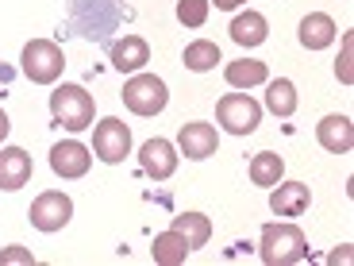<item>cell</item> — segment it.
Returning a JSON list of instances; mask_svg holds the SVG:
<instances>
[{
	"label": "cell",
	"instance_id": "cell-17",
	"mask_svg": "<svg viewBox=\"0 0 354 266\" xmlns=\"http://www.w3.org/2000/svg\"><path fill=\"white\" fill-rule=\"evenodd\" d=\"M266 35H270V24H266L262 12H243V16L231 19V39L239 46H258L266 43Z\"/></svg>",
	"mask_w": 354,
	"mask_h": 266
},
{
	"label": "cell",
	"instance_id": "cell-15",
	"mask_svg": "<svg viewBox=\"0 0 354 266\" xmlns=\"http://www.w3.org/2000/svg\"><path fill=\"white\" fill-rule=\"evenodd\" d=\"M339 35V27L331 16H324V12H308V16L301 19V43L308 46V51H324V46H331Z\"/></svg>",
	"mask_w": 354,
	"mask_h": 266
},
{
	"label": "cell",
	"instance_id": "cell-12",
	"mask_svg": "<svg viewBox=\"0 0 354 266\" xmlns=\"http://www.w3.org/2000/svg\"><path fill=\"white\" fill-rule=\"evenodd\" d=\"M316 139L324 151L331 154H346L354 147V124L346 120V116H324L316 124Z\"/></svg>",
	"mask_w": 354,
	"mask_h": 266
},
{
	"label": "cell",
	"instance_id": "cell-8",
	"mask_svg": "<svg viewBox=\"0 0 354 266\" xmlns=\"http://www.w3.org/2000/svg\"><path fill=\"white\" fill-rule=\"evenodd\" d=\"M177 147H181V154L185 159H208V154H216V147H220V135H216L212 124H204V120H193V124H181V135H177Z\"/></svg>",
	"mask_w": 354,
	"mask_h": 266
},
{
	"label": "cell",
	"instance_id": "cell-22",
	"mask_svg": "<svg viewBox=\"0 0 354 266\" xmlns=\"http://www.w3.org/2000/svg\"><path fill=\"white\" fill-rule=\"evenodd\" d=\"M216 62H220V46L208 43V39H196V43L185 46V70L204 73V70H212Z\"/></svg>",
	"mask_w": 354,
	"mask_h": 266
},
{
	"label": "cell",
	"instance_id": "cell-13",
	"mask_svg": "<svg viewBox=\"0 0 354 266\" xmlns=\"http://www.w3.org/2000/svg\"><path fill=\"white\" fill-rule=\"evenodd\" d=\"M312 204V193L304 181H277V189L270 193V209L277 216H301Z\"/></svg>",
	"mask_w": 354,
	"mask_h": 266
},
{
	"label": "cell",
	"instance_id": "cell-5",
	"mask_svg": "<svg viewBox=\"0 0 354 266\" xmlns=\"http://www.w3.org/2000/svg\"><path fill=\"white\" fill-rule=\"evenodd\" d=\"M216 120L227 127L231 135H250L262 124V105L247 93H227V97L216 105Z\"/></svg>",
	"mask_w": 354,
	"mask_h": 266
},
{
	"label": "cell",
	"instance_id": "cell-10",
	"mask_svg": "<svg viewBox=\"0 0 354 266\" xmlns=\"http://www.w3.org/2000/svg\"><path fill=\"white\" fill-rule=\"evenodd\" d=\"M139 166H142V174H151L154 181H166V177L177 170L174 143L169 139H147L142 151H139Z\"/></svg>",
	"mask_w": 354,
	"mask_h": 266
},
{
	"label": "cell",
	"instance_id": "cell-2",
	"mask_svg": "<svg viewBox=\"0 0 354 266\" xmlns=\"http://www.w3.org/2000/svg\"><path fill=\"white\" fill-rule=\"evenodd\" d=\"M50 112L66 132H85V127H93L97 100H93V93H85L81 85H58L50 93Z\"/></svg>",
	"mask_w": 354,
	"mask_h": 266
},
{
	"label": "cell",
	"instance_id": "cell-3",
	"mask_svg": "<svg viewBox=\"0 0 354 266\" xmlns=\"http://www.w3.org/2000/svg\"><path fill=\"white\" fill-rule=\"evenodd\" d=\"M62 46L50 43V39H31V43L24 46V73L35 85H50V81L62 78Z\"/></svg>",
	"mask_w": 354,
	"mask_h": 266
},
{
	"label": "cell",
	"instance_id": "cell-23",
	"mask_svg": "<svg viewBox=\"0 0 354 266\" xmlns=\"http://www.w3.org/2000/svg\"><path fill=\"white\" fill-rule=\"evenodd\" d=\"M208 8H212V0H177V19L185 27H204Z\"/></svg>",
	"mask_w": 354,
	"mask_h": 266
},
{
	"label": "cell",
	"instance_id": "cell-19",
	"mask_svg": "<svg viewBox=\"0 0 354 266\" xmlns=\"http://www.w3.org/2000/svg\"><path fill=\"white\" fill-rule=\"evenodd\" d=\"M266 108L274 116H292L297 112V85H292L289 78H277V81H270L266 85Z\"/></svg>",
	"mask_w": 354,
	"mask_h": 266
},
{
	"label": "cell",
	"instance_id": "cell-1",
	"mask_svg": "<svg viewBox=\"0 0 354 266\" xmlns=\"http://www.w3.org/2000/svg\"><path fill=\"white\" fill-rule=\"evenodd\" d=\"M258 255L266 266H292L308 255V240L297 224H266L262 240H258Z\"/></svg>",
	"mask_w": 354,
	"mask_h": 266
},
{
	"label": "cell",
	"instance_id": "cell-24",
	"mask_svg": "<svg viewBox=\"0 0 354 266\" xmlns=\"http://www.w3.org/2000/svg\"><path fill=\"white\" fill-rule=\"evenodd\" d=\"M351 51H354V35H343V54H339V62H335V73H339V81L343 85H351L354 81V70H351Z\"/></svg>",
	"mask_w": 354,
	"mask_h": 266
},
{
	"label": "cell",
	"instance_id": "cell-4",
	"mask_svg": "<svg viewBox=\"0 0 354 266\" xmlns=\"http://www.w3.org/2000/svg\"><path fill=\"white\" fill-rule=\"evenodd\" d=\"M124 105L131 108L135 116H158L162 108H166L169 93H166V81L154 78V73H135L131 81L124 85Z\"/></svg>",
	"mask_w": 354,
	"mask_h": 266
},
{
	"label": "cell",
	"instance_id": "cell-20",
	"mask_svg": "<svg viewBox=\"0 0 354 266\" xmlns=\"http://www.w3.org/2000/svg\"><path fill=\"white\" fill-rule=\"evenodd\" d=\"M281 174H285V162H281V154H274V151H262V154H254V159H250V181H254V186L274 189L277 181H281Z\"/></svg>",
	"mask_w": 354,
	"mask_h": 266
},
{
	"label": "cell",
	"instance_id": "cell-9",
	"mask_svg": "<svg viewBox=\"0 0 354 266\" xmlns=\"http://www.w3.org/2000/svg\"><path fill=\"white\" fill-rule=\"evenodd\" d=\"M88 162H93V154H88V147L77 143V139H66L50 151V170L58 177H85Z\"/></svg>",
	"mask_w": 354,
	"mask_h": 266
},
{
	"label": "cell",
	"instance_id": "cell-6",
	"mask_svg": "<svg viewBox=\"0 0 354 266\" xmlns=\"http://www.w3.org/2000/svg\"><path fill=\"white\" fill-rule=\"evenodd\" d=\"M70 216H73V201L66 193H58V189L39 193L35 204L27 209V220H31V228H39V231H62L66 224H70Z\"/></svg>",
	"mask_w": 354,
	"mask_h": 266
},
{
	"label": "cell",
	"instance_id": "cell-21",
	"mask_svg": "<svg viewBox=\"0 0 354 266\" xmlns=\"http://www.w3.org/2000/svg\"><path fill=\"white\" fill-rule=\"evenodd\" d=\"M223 78H227V85L235 89H250V85H266V62H254V58H239V62H231L227 70H223Z\"/></svg>",
	"mask_w": 354,
	"mask_h": 266
},
{
	"label": "cell",
	"instance_id": "cell-25",
	"mask_svg": "<svg viewBox=\"0 0 354 266\" xmlns=\"http://www.w3.org/2000/svg\"><path fill=\"white\" fill-rule=\"evenodd\" d=\"M12 263L31 266V263H35V255H31L27 247H4V251H0V266H12Z\"/></svg>",
	"mask_w": 354,
	"mask_h": 266
},
{
	"label": "cell",
	"instance_id": "cell-14",
	"mask_svg": "<svg viewBox=\"0 0 354 266\" xmlns=\"http://www.w3.org/2000/svg\"><path fill=\"white\" fill-rule=\"evenodd\" d=\"M147 62H151V46H147L142 35H124L120 43L112 46V66L120 73H135V70H142Z\"/></svg>",
	"mask_w": 354,
	"mask_h": 266
},
{
	"label": "cell",
	"instance_id": "cell-27",
	"mask_svg": "<svg viewBox=\"0 0 354 266\" xmlns=\"http://www.w3.org/2000/svg\"><path fill=\"white\" fill-rule=\"evenodd\" d=\"M239 4H243V0H216V8H227V12L239 8Z\"/></svg>",
	"mask_w": 354,
	"mask_h": 266
},
{
	"label": "cell",
	"instance_id": "cell-18",
	"mask_svg": "<svg viewBox=\"0 0 354 266\" xmlns=\"http://www.w3.org/2000/svg\"><path fill=\"white\" fill-rule=\"evenodd\" d=\"M174 228L185 236L189 251L204 247V243L212 240V220H208L204 213H181V216H174Z\"/></svg>",
	"mask_w": 354,
	"mask_h": 266
},
{
	"label": "cell",
	"instance_id": "cell-11",
	"mask_svg": "<svg viewBox=\"0 0 354 266\" xmlns=\"http://www.w3.org/2000/svg\"><path fill=\"white\" fill-rule=\"evenodd\" d=\"M31 154L24 151V147H4L0 151V189H8V193H16V189H24L27 181H31Z\"/></svg>",
	"mask_w": 354,
	"mask_h": 266
},
{
	"label": "cell",
	"instance_id": "cell-26",
	"mask_svg": "<svg viewBox=\"0 0 354 266\" xmlns=\"http://www.w3.org/2000/svg\"><path fill=\"white\" fill-rule=\"evenodd\" d=\"M12 132V124H8V116H4V108H0V143H4V135Z\"/></svg>",
	"mask_w": 354,
	"mask_h": 266
},
{
	"label": "cell",
	"instance_id": "cell-16",
	"mask_svg": "<svg viewBox=\"0 0 354 266\" xmlns=\"http://www.w3.org/2000/svg\"><path fill=\"white\" fill-rule=\"evenodd\" d=\"M151 255H154L158 266H181L189 258V243H185V236H181L177 228H169V231H158V236H154Z\"/></svg>",
	"mask_w": 354,
	"mask_h": 266
},
{
	"label": "cell",
	"instance_id": "cell-7",
	"mask_svg": "<svg viewBox=\"0 0 354 266\" xmlns=\"http://www.w3.org/2000/svg\"><path fill=\"white\" fill-rule=\"evenodd\" d=\"M93 151H97L100 162H124L131 154V127L115 116L100 120L97 132H93Z\"/></svg>",
	"mask_w": 354,
	"mask_h": 266
}]
</instances>
